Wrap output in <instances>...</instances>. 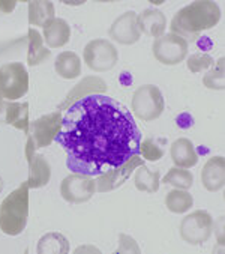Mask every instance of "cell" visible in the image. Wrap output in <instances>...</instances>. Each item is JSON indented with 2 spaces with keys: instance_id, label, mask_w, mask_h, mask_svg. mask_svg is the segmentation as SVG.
Wrapping results in <instances>:
<instances>
[{
  "instance_id": "obj_3",
  "label": "cell",
  "mask_w": 225,
  "mask_h": 254,
  "mask_svg": "<svg viewBox=\"0 0 225 254\" xmlns=\"http://www.w3.org/2000/svg\"><path fill=\"white\" fill-rule=\"evenodd\" d=\"M29 184H23L11 192L0 206V229L6 235H18L24 230L29 211Z\"/></svg>"
},
{
  "instance_id": "obj_9",
  "label": "cell",
  "mask_w": 225,
  "mask_h": 254,
  "mask_svg": "<svg viewBox=\"0 0 225 254\" xmlns=\"http://www.w3.org/2000/svg\"><path fill=\"white\" fill-rule=\"evenodd\" d=\"M62 195L65 200L71 203H83L87 201L95 190H96V182L92 179V176H84V175H74L68 176L62 182Z\"/></svg>"
},
{
  "instance_id": "obj_14",
  "label": "cell",
  "mask_w": 225,
  "mask_h": 254,
  "mask_svg": "<svg viewBox=\"0 0 225 254\" xmlns=\"http://www.w3.org/2000/svg\"><path fill=\"white\" fill-rule=\"evenodd\" d=\"M170 152H171V160L176 164V167L189 169V167L197 166L198 163V154L195 150V146L188 138H183V137L177 138L171 144Z\"/></svg>"
},
{
  "instance_id": "obj_23",
  "label": "cell",
  "mask_w": 225,
  "mask_h": 254,
  "mask_svg": "<svg viewBox=\"0 0 225 254\" xmlns=\"http://www.w3.org/2000/svg\"><path fill=\"white\" fill-rule=\"evenodd\" d=\"M39 253H68V241L59 233L45 235L39 241Z\"/></svg>"
},
{
  "instance_id": "obj_27",
  "label": "cell",
  "mask_w": 225,
  "mask_h": 254,
  "mask_svg": "<svg viewBox=\"0 0 225 254\" xmlns=\"http://www.w3.org/2000/svg\"><path fill=\"white\" fill-rule=\"evenodd\" d=\"M222 64H224V62L219 61V68L210 71V72L204 77L203 83H204V86H207L209 89H218V90H222V89H224V69H222Z\"/></svg>"
},
{
  "instance_id": "obj_24",
  "label": "cell",
  "mask_w": 225,
  "mask_h": 254,
  "mask_svg": "<svg viewBox=\"0 0 225 254\" xmlns=\"http://www.w3.org/2000/svg\"><path fill=\"white\" fill-rule=\"evenodd\" d=\"M30 50H29V65L41 64L50 56V52L42 45V38L38 32L30 30Z\"/></svg>"
},
{
  "instance_id": "obj_7",
  "label": "cell",
  "mask_w": 225,
  "mask_h": 254,
  "mask_svg": "<svg viewBox=\"0 0 225 254\" xmlns=\"http://www.w3.org/2000/svg\"><path fill=\"white\" fill-rule=\"evenodd\" d=\"M152 52L156 61L161 64L177 65L188 56V42L174 33L162 35L161 38L155 39Z\"/></svg>"
},
{
  "instance_id": "obj_12",
  "label": "cell",
  "mask_w": 225,
  "mask_h": 254,
  "mask_svg": "<svg viewBox=\"0 0 225 254\" xmlns=\"http://www.w3.org/2000/svg\"><path fill=\"white\" fill-rule=\"evenodd\" d=\"M60 115L53 113L48 116H42L38 119L33 125L35 132V144L36 146H47L51 143V140L56 138L59 129H60Z\"/></svg>"
},
{
  "instance_id": "obj_8",
  "label": "cell",
  "mask_w": 225,
  "mask_h": 254,
  "mask_svg": "<svg viewBox=\"0 0 225 254\" xmlns=\"http://www.w3.org/2000/svg\"><path fill=\"white\" fill-rule=\"evenodd\" d=\"M213 232V218L207 211H195L186 215L180 224V236L192 245L206 242Z\"/></svg>"
},
{
  "instance_id": "obj_6",
  "label": "cell",
  "mask_w": 225,
  "mask_h": 254,
  "mask_svg": "<svg viewBox=\"0 0 225 254\" xmlns=\"http://www.w3.org/2000/svg\"><path fill=\"white\" fill-rule=\"evenodd\" d=\"M84 61L93 71H110L119 61L117 48L105 39H95L84 48Z\"/></svg>"
},
{
  "instance_id": "obj_1",
  "label": "cell",
  "mask_w": 225,
  "mask_h": 254,
  "mask_svg": "<svg viewBox=\"0 0 225 254\" xmlns=\"http://www.w3.org/2000/svg\"><path fill=\"white\" fill-rule=\"evenodd\" d=\"M54 140L68 154L66 166L72 173L101 176L138 154L141 132L119 101L93 93L68 109Z\"/></svg>"
},
{
  "instance_id": "obj_25",
  "label": "cell",
  "mask_w": 225,
  "mask_h": 254,
  "mask_svg": "<svg viewBox=\"0 0 225 254\" xmlns=\"http://www.w3.org/2000/svg\"><path fill=\"white\" fill-rule=\"evenodd\" d=\"M138 154H141L149 161H158L164 157V150L152 138H146L143 143H140Z\"/></svg>"
},
{
  "instance_id": "obj_16",
  "label": "cell",
  "mask_w": 225,
  "mask_h": 254,
  "mask_svg": "<svg viewBox=\"0 0 225 254\" xmlns=\"http://www.w3.org/2000/svg\"><path fill=\"white\" fill-rule=\"evenodd\" d=\"M0 116H3L5 121L14 125L18 129L27 131L29 127V107L27 104H14V103H3V107L0 110Z\"/></svg>"
},
{
  "instance_id": "obj_28",
  "label": "cell",
  "mask_w": 225,
  "mask_h": 254,
  "mask_svg": "<svg viewBox=\"0 0 225 254\" xmlns=\"http://www.w3.org/2000/svg\"><path fill=\"white\" fill-rule=\"evenodd\" d=\"M2 187H3V182H2V179H0V191H2Z\"/></svg>"
},
{
  "instance_id": "obj_26",
  "label": "cell",
  "mask_w": 225,
  "mask_h": 254,
  "mask_svg": "<svg viewBox=\"0 0 225 254\" xmlns=\"http://www.w3.org/2000/svg\"><path fill=\"white\" fill-rule=\"evenodd\" d=\"M215 65V59L209 55H194L188 59V68L191 72H201L210 69Z\"/></svg>"
},
{
  "instance_id": "obj_17",
  "label": "cell",
  "mask_w": 225,
  "mask_h": 254,
  "mask_svg": "<svg viewBox=\"0 0 225 254\" xmlns=\"http://www.w3.org/2000/svg\"><path fill=\"white\" fill-rule=\"evenodd\" d=\"M56 72L66 80L77 78L81 72L80 58L72 52H65L59 55L56 59Z\"/></svg>"
},
{
  "instance_id": "obj_13",
  "label": "cell",
  "mask_w": 225,
  "mask_h": 254,
  "mask_svg": "<svg viewBox=\"0 0 225 254\" xmlns=\"http://www.w3.org/2000/svg\"><path fill=\"white\" fill-rule=\"evenodd\" d=\"M137 24L140 32L155 39L161 38L167 29V18L159 9H146L137 15Z\"/></svg>"
},
{
  "instance_id": "obj_2",
  "label": "cell",
  "mask_w": 225,
  "mask_h": 254,
  "mask_svg": "<svg viewBox=\"0 0 225 254\" xmlns=\"http://www.w3.org/2000/svg\"><path fill=\"white\" fill-rule=\"evenodd\" d=\"M219 18L221 9L215 2L200 0L176 12L171 21V32L183 38L186 42L195 41L201 32L216 26Z\"/></svg>"
},
{
  "instance_id": "obj_11",
  "label": "cell",
  "mask_w": 225,
  "mask_h": 254,
  "mask_svg": "<svg viewBox=\"0 0 225 254\" xmlns=\"http://www.w3.org/2000/svg\"><path fill=\"white\" fill-rule=\"evenodd\" d=\"M225 160L224 157L210 158L201 170V184L207 191H219L225 182Z\"/></svg>"
},
{
  "instance_id": "obj_10",
  "label": "cell",
  "mask_w": 225,
  "mask_h": 254,
  "mask_svg": "<svg viewBox=\"0 0 225 254\" xmlns=\"http://www.w3.org/2000/svg\"><path fill=\"white\" fill-rule=\"evenodd\" d=\"M110 35L116 42H120L123 45L135 44L141 36V32L137 24V14L129 11L120 15L110 27Z\"/></svg>"
},
{
  "instance_id": "obj_22",
  "label": "cell",
  "mask_w": 225,
  "mask_h": 254,
  "mask_svg": "<svg viewBox=\"0 0 225 254\" xmlns=\"http://www.w3.org/2000/svg\"><path fill=\"white\" fill-rule=\"evenodd\" d=\"M164 184H170L177 190H189L194 184V176L191 172L182 167H173L171 170H168L167 176L162 179Z\"/></svg>"
},
{
  "instance_id": "obj_4",
  "label": "cell",
  "mask_w": 225,
  "mask_h": 254,
  "mask_svg": "<svg viewBox=\"0 0 225 254\" xmlns=\"http://www.w3.org/2000/svg\"><path fill=\"white\" fill-rule=\"evenodd\" d=\"M165 103L162 92L155 84L138 87L132 96V112L141 121H155L164 112Z\"/></svg>"
},
{
  "instance_id": "obj_21",
  "label": "cell",
  "mask_w": 225,
  "mask_h": 254,
  "mask_svg": "<svg viewBox=\"0 0 225 254\" xmlns=\"http://www.w3.org/2000/svg\"><path fill=\"white\" fill-rule=\"evenodd\" d=\"M54 8L50 2H32L30 3V23L36 26H47L54 18Z\"/></svg>"
},
{
  "instance_id": "obj_15",
  "label": "cell",
  "mask_w": 225,
  "mask_h": 254,
  "mask_svg": "<svg viewBox=\"0 0 225 254\" xmlns=\"http://www.w3.org/2000/svg\"><path fill=\"white\" fill-rule=\"evenodd\" d=\"M69 36H71V27L62 18H54L44 27L45 42L51 48H57V47L65 45L69 41Z\"/></svg>"
},
{
  "instance_id": "obj_20",
  "label": "cell",
  "mask_w": 225,
  "mask_h": 254,
  "mask_svg": "<svg viewBox=\"0 0 225 254\" xmlns=\"http://www.w3.org/2000/svg\"><path fill=\"white\" fill-rule=\"evenodd\" d=\"M135 187L140 191L144 192H156L159 190V170L156 172H150L146 166H138L137 172H135Z\"/></svg>"
},
{
  "instance_id": "obj_5",
  "label": "cell",
  "mask_w": 225,
  "mask_h": 254,
  "mask_svg": "<svg viewBox=\"0 0 225 254\" xmlns=\"http://www.w3.org/2000/svg\"><path fill=\"white\" fill-rule=\"evenodd\" d=\"M29 74L23 64H8L0 68V95L8 99H18L27 93Z\"/></svg>"
},
{
  "instance_id": "obj_18",
  "label": "cell",
  "mask_w": 225,
  "mask_h": 254,
  "mask_svg": "<svg viewBox=\"0 0 225 254\" xmlns=\"http://www.w3.org/2000/svg\"><path fill=\"white\" fill-rule=\"evenodd\" d=\"M194 205V198L188 190H173L165 195V206L170 212L183 214L188 212Z\"/></svg>"
},
{
  "instance_id": "obj_19",
  "label": "cell",
  "mask_w": 225,
  "mask_h": 254,
  "mask_svg": "<svg viewBox=\"0 0 225 254\" xmlns=\"http://www.w3.org/2000/svg\"><path fill=\"white\" fill-rule=\"evenodd\" d=\"M30 161V179H29V187L39 188L44 187L50 181V166L45 161L44 157L35 155Z\"/></svg>"
}]
</instances>
